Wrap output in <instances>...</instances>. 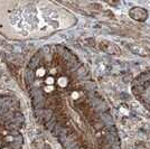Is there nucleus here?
<instances>
[{"instance_id":"1","label":"nucleus","mask_w":150,"mask_h":149,"mask_svg":"<svg viewBox=\"0 0 150 149\" xmlns=\"http://www.w3.org/2000/svg\"><path fill=\"white\" fill-rule=\"evenodd\" d=\"M129 16L131 17L133 20H137V21H144L148 18V13L144 8L141 7H133L130 9L129 11Z\"/></svg>"},{"instance_id":"2","label":"nucleus","mask_w":150,"mask_h":149,"mask_svg":"<svg viewBox=\"0 0 150 149\" xmlns=\"http://www.w3.org/2000/svg\"><path fill=\"white\" fill-rule=\"evenodd\" d=\"M56 83L59 87H66V85L69 84V80H67L66 76H61V77L57 79Z\"/></svg>"},{"instance_id":"3","label":"nucleus","mask_w":150,"mask_h":149,"mask_svg":"<svg viewBox=\"0 0 150 149\" xmlns=\"http://www.w3.org/2000/svg\"><path fill=\"white\" fill-rule=\"evenodd\" d=\"M45 74H46V71L43 67L38 68L37 71H36V76L37 77H43V76H45Z\"/></svg>"},{"instance_id":"4","label":"nucleus","mask_w":150,"mask_h":149,"mask_svg":"<svg viewBox=\"0 0 150 149\" xmlns=\"http://www.w3.org/2000/svg\"><path fill=\"white\" fill-rule=\"evenodd\" d=\"M54 83H55V79L53 76L46 77V80H45V84L46 85H54Z\"/></svg>"},{"instance_id":"5","label":"nucleus","mask_w":150,"mask_h":149,"mask_svg":"<svg viewBox=\"0 0 150 149\" xmlns=\"http://www.w3.org/2000/svg\"><path fill=\"white\" fill-rule=\"evenodd\" d=\"M44 90H45V92L50 93V92H53V91H54V85H46Z\"/></svg>"},{"instance_id":"6","label":"nucleus","mask_w":150,"mask_h":149,"mask_svg":"<svg viewBox=\"0 0 150 149\" xmlns=\"http://www.w3.org/2000/svg\"><path fill=\"white\" fill-rule=\"evenodd\" d=\"M2 149H7V148H2Z\"/></svg>"}]
</instances>
